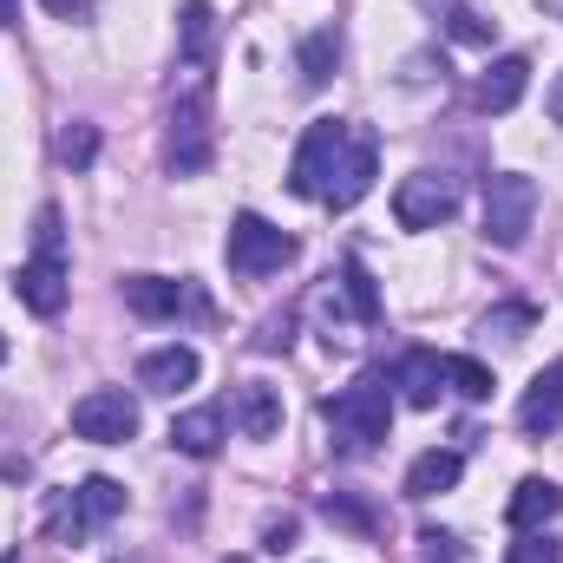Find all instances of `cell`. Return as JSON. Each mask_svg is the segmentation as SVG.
<instances>
[{
  "label": "cell",
  "instance_id": "cell-2",
  "mask_svg": "<svg viewBox=\"0 0 563 563\" xmlns=\"http://www.w3.org/2000/svg\"><path fill=\"white\" fill-rule=\"evenodd\" d=\"M119 511H125V485H119V478H86L79 492H53V505H46V531H53L59 544H79L86 531L112 525Z\"/></svg>",
  "mask_w": 563,
  "mask_h": 563
},
{
  "label": "cell",
  "instance_id": "cell-1",
  "mask_svg": "<svg viewBox=\"0 0 563 563\" xmlns=\"http://www.w3.org/2000/svg\"><path fill=\"white\" fill-rule=\"evenodd\" d=\"M387 426H394V380H387V374H361L354 387H341V394L328 400V432H334L341 452L380 445Z\"/></svg>",
  "mask_w": 563,
  "mask_h": 563
},
{
  "label": "cell",
  "instance_id": "cell-32",
  "mask_svg": "<svg viewBox=\"0 0 563 563\" xmlns=\"http://www.w3.org/2000/svg\"><path fill=\"white\" fill-rule=\"evenodd\" d=\"M13 7H20V0H0V26H13Z\"/></svg>",
  "mask_w": 563,
  "mask_h": 563
},
{
  "label": "cell",
  "instance_id": "cell-15",
  "mask_svg": "<svg viewBox=\"0 0 563 563\" xmlns=\"http://www.w3.org/2000/svg\"><path fill=\"white\" fill-rule=\"evenodd\" d=\"M394 387H400V400H407V407H439V394H445V361H439V354H426V347H413V354L400 361Z\"/></svg>",
  "mask_w": 563,
  "mask_h": 563
},
{
  "label": "cell",
  "instance_id": "cell-28",
  "mask_svg": "<svg viewBox=\"0 0 563 563\" xmlns=\"http://www.w3.org/2000/svg\"><path fill=\"white\" fill-rule=\"evenodd\" d=\"M452 40H465V46H478V40H492V26H485L478 13H465V7H459V13H452Z\"/></svg>",
  "mask_w": 563,
  "mask_h": 563
},
{
  "label": "cell",
  "instance_id": "cell-17",
  "mask_svg": "<svg viewBox=\"0 0 563 563\" xmlns=\"http://www.w3.org/2000/svg\"><path fill=\"white\" fill-rule=\"evenodd\" d=\"M459 472H465V459H459L452 445H432V452H420V459L407 465V498H439V492H452Z\"/></svg>",
  "mask_w": 563,
  "mask_h": 563
},
{
  "label": "cell",
  "instance_id": "cell-18",
  "mask_svg": "<svg viewBox=\"0 0 563 563\" xmlns=\"http://www.w3.org/2000/svg\"><path fill=\"white\" fill-rule=\"evenodd\" d=\"M170 445L190 452V459H217V445H223V413H217V407L177 413V420H170Z\"/></svg>",
  "mask_w": 563,
  "mask_h": 563
},
{
  "label": "cell",
  "instance_id": "cell-19",
  "mask_svg": "<svg viewBox=\"0 0 563 563\" xmlns=\"http://www.w3.org/2000/svg\"><path fill=\"white\" fill-rule=\"evenodd\" d=\"M125 301L139 308L144 321H164V314H177L190 301V288L184 282H164V276H132L125 282Z\"/></svg>",
  "mask_w": 563,
  "mask_h": 563
},
{
  "label": "cell",
  "instance_id": "cell-6",
  "mask_svg": "<svg viewBox=\"0 0 563 563\" xmlns=\"http://www.w3.org/2000/svg\"><path fill=\"white\" fill-rule=\"evenodd\" d=\"M73 432L92 439V445H125L139 432V400L125 387H92L79 407H73Z\"/></svg>",
  "mask_w": 563,
  "mask_h": 563
},
{
  "label": "cell",
  "instance_id": "cell-8",
  "mask_svg": "<svg viewBox=\"0 0 563 563\" xmlns=\"http://www.w3.org/2000/svg\"><path fill=\"white\" fill-rule=\"evenodd\" d=\"M374 164H380V144H374V132L347 125L341 164H334V177H328V197H321V203H334V210H354V203L374 190Z\"/></svg>",
  "mask_w": 563,
  "mask_h": 563
},
{
  "label": "cell",
  "instance_id": "cell-30",
  "mask_svg": "<svg viewBox=\"0 0 563 563\" xmlns=\"http://www.w3.org/2000/svg\"><path fill=\"white\" fill-rule=\"evenodd\" d=\"M288 538H295V518H282V525L263 531V544H269V551H288Z\"/></svg>",
  "mask_w": 563,
  "mask_h": 563
},
{
  "label": "cell",
  "instance_id": "cell-22",
  "mask_svg": "<svg viewBox=\"0 0 563 563\" xmlns=\"http://www.w3.org/2000/svg\"><path fill=\"white\" fill-rule=\"evenodd\" d=\"M334 33H314L308 46H301V86H328V73H334Z\"/></svg>",
  "mask_w": 563,
  "mask_h": 563
},
{
  "label": "cell",
  "instance_id": "cell-3",
  "mask_svg": "<svg viewBox=\"0 0 563 563\" xmlns=\"http://www.w3.org/2000/svg\"><path fill=\"white\" fill-rule=\"evenodd\" d=\"M531 217H538V184H531L525 170L485 177V243L518 250V243L531 236Z\"/></svg>",
  "mask_w": 563,
  "mask_h": 563
},
{
  "label": "cell",
  "instance_id": "cell-12",
  "mask_svg": "<svg viewBox=\"0 0 563 563\" xmlns=\"http://www.w3.org/2000/svg\"><path fill=\"white\" fill-rule=\"evenodd\" d=\"M518 426H525V432H558V426H563V361H551V367L525 387Z\"/></svg>",
  "mask_w": 563,
  "mask_h": 563
},
{
  "label": "cell",
  "instance_id": "cell-9",
  "mask_svg": "<svg viewBox=\"0 0 563 563\" xmlns=\"http://www.w3.org/2000/svg\"><path fill=\"white\" fill-rule=\"evenodd\" d=\"M13 295H20V308H33V314L53 321V314L66 308V263H59V250H40L33 263H20Z\"/></svg>",
  "mask_w": 563,
  "mask_h": 563
},
{
  "label": "cell",
  "instance_id": "cell-24",
  "mask_svg": "<svg viewBox=\"0 0 563 563\" xmlns=\"http://www.w3.org/2000/svg\"><path fill=\"white\" fill-rule=\"evenodd\" d=\"M505 563H563V544L558 538H544V531H518V544H511V558Z\"/></svg>",
  "mask_w": 563,
  "mask_h": 563
},
{
  "label": "cell",
  "instance_id": "cell-31",
  "mask_svg": "<svg viewBox=\"0 0 563 563\" xmlns=\"http://www.w3.org/2000/svg\"><path fill=\"white\" fill-rule=\"evenodd\" d=\"M551 119L563 125V73H558V86H551Z\"/></svg>",
  "mask_w": 563,
  "mask_h": 563
},
{
  "label": "cell",
  "instance_id": "cell-23",
  "mask_svg": "<svg viewBox=\"0 0 563 563\" xmlns=\"http://www.w3.org/2000/svg\"><path fill=\"white\" fill-rule=\"evenodd\" d=\"M341 288H347V301H354V314H361V321H374V314H380V288H374V276H367L361 263H347V269H341Z\"/></svg>",
  "mask_w": 563,
  "mask_h": 563
},
{
  "label": "cell",
  "instance_id": "cell-4",
  "mask_svg": "<svg viewBox=\"0 0 563 563\" xmlns=\"http://www.w3.org/2000/svg\"><path fill=\"white\" fill-rule=\"evenodd\" d=\"M223 256H230V269H236V276H276L282 263L295 256V236L243 210V217L230 223V243H223Z\"/></svg>",
  "mask_w": 563,
  "mask_h": 563
},
{
  "label": "cell",
  "instance_id": "cell-14",
  "mask_svg": "<svg viewBox=\"0 0 563 563\" xmlns=\"http://www.w3.org/2000/svg\"><path fill=\"white\" fill-rule=\"evenodd\" d=\"M563 511V492L551 478H525L518 492H511V505H505V518H511V531H544L551 518Z\"/></svg>",
  "mask_w": 563,
  "mask_h": 563
},
{
  "label": "cell",
  "instance_id": "cell-20",
  "mask_svg": "<svg viewBox=\"0 0 563 563\" xmlns=\"http://www.w3.org/2000/svg\"><path fill=\"white\" fill-rule=\"evenodd\" d=\"M445 387L465 394V400H492V367L472 361V354H445Z\"/></svg>",
  "mask_w": 563,
  "mask_h": 563
},
{
  "label": "cell",
  "instance_id": "cell-16",
  "mask_svg": "<svg viewBox=\"0 0 563 563\" xmlns=\"http://www.w3.org/2000/svg\"><path fill=\"white\" fill-rule=\"evenodd\" d=\"M525 86H531V59H525V53H505V59L478 79V106H485V112H511V106L525 99Z\"/></svg>",
  "mask_w": 563,
  "mask_h": 563
},
{
  "label": "cell",
  "instance_id": "cell-25",
  "mask_svg": "<svg viewBox=\"0 0 563 563\" xmlns=\"http://www.w3.org/2000/svg\"><path fill=\"white\" fill-rule=\"evenodd\" d=\"M59 157H66L73 170H86V164L99 157V132H92V125H66V132H59Z\"/></svg>",
  "mask_w": 563,
  "mask_h": 563
},
{
  "label": "cell",
  "instance_id": "cell-33",
  "mask_svg": "<svg viewBox=\"0 0 563 563\" xmlns=\"http://www.w3.org/2000/svg\"><path fill=\"white\" fill-rule=\"evenodd\" d=\"M0 361H7V334H0Z\"/></svg>",
  "mask_w": 563,
  "mask_h": 563
},
{
  "label": "cell",
  "instance_id": "cell-29",
  "mask_svg": "<svg viewBox=\"0 0 563 563\" xmlns=\"http://www.w3.org/2000/svg\"><path fill=\"white\" fill-rule=\"evenodd\" d=\"M46 13H59V20H86L92 13V0H40Z\"/></svg>",
  "mask_w": 563,
  "mask_h": 563
},
{
  "label": "cell",
  "instance_id": "cell-13",
  "mask_svg": "<svg viewBox=\"0 0 563 563\" xmlns=\"http://www.w3.org/2000/svg\"><path fill=\"white\" fill-rule=\"evenodd\" d=\"M230 413H236V426H243V439H276L282 432V394L263 387V380H250V387H236Z\"/></svg>",
  "mask_w": 563,
  "mask_h": 563
},
{
  "label": "cell",
  "instance_id": "cell-27",
  "mask_svg": "<svg viewBox=\"0 0 563 563\" xmlns=\"http://www.w3.org/2000/svg\"><path fill=\"white\" fill-rule=\"evenodd\" d=\"M531 321H538L531 308H492V314H485V334H498V341H518Z\"/></svg>",
  "mask_w": 563,
  "mask_h": 563
},
{
  "label": "cell",
  "instance_id": "cell-11",
  "mask_svg": "<svg viewBox=\"0 0 563 563\" xmlns=\"http://www.w3.org/2000/svg\"><path fill=\"white\" fill-rule=\"evenodd\" d=\"M190 380H197V347H184V341H170V347H157V354L139 361L144 394H177V387H190Z\"/></svg>",
  "mask_w": 563,
  "mask_h": 563
},
{
  "label": "cell",
  "instance_id": "cell-26",
  "mask_svg": "<svg viewBox=\"0 0 563 563\" xmlns=\"http://www.w3.org/2000/svg\"><path fill=\"white\" fill-rule=\"evenodd\" d=\"M420 563H472V551L452 531H420Z\"/></svg>",
  "mask_w": 563,
  "mask_h": 563
},
{
  "label": "cell",
  "instance_id": "cell-10",
  "mask_svg": "<svg viewBox=\"0 0 563 563\" xmlns=\"http://www.w3.org/2000/svg\"><path fill=\"white\" fill-rule=\"evenodd\" d=\"M170 125H177V132H170V170H177V177L203 170V164H210V125H203V86H197V92H190V99H184V106L170 112Z\"/></svg>",
  "mask_w": 563,
  "mask_h": 563
},
{
  "label": "cell",
  "instance_id": "cell-7",
  "mask_svg": "<svg viewBox=\"0 0 563 563\" xmlns=\"http://www.w3.org/2000/svg\"><path fill=\"white\" fill-rule=\"evenodd\" d=\"M452 210H459V184H452L445 170H413V177L400 184V197H394V217H400L407 230H439Z\"/></svg>",
  "mask_w": 563,
  "mask_h": 563
},
{
  "label": "cell",
  "instance_id": "cell-21",
  "mask_svg": "<svg viewBox=\"0 0 563 563\" xmlns=\"http://www.w3.org/2000/svg\"><path fill=\"white\" fill-rule=\"evenodd\" d=\"M177 26H184V53H190V59H203V53H210V40H217V13H210V0H184Z\"/></svg>",
  "mask_w": 563,
  "mask_h": 563
},
{
  "label": "cell",
  "instance_id": "cell-5",
  "mask_svg": "<svg viewBox=\"0 0 563 563\" xmlns=\"http://www.w3.org/2000/svg\"><path fill=\"white\" fill-rule=\"evenodd\" d=\"M341 144H347V125L341 119H314L301 144H295V164H288V190L295 197H328V177L341 164Z\"/></svg>",
  "mask_w": 563,
  "mask_h": 563
}]
</instances>
